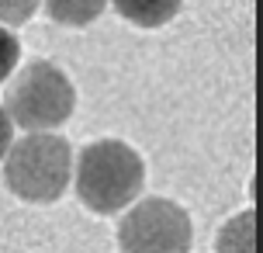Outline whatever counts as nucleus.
<instances>
[{
	"label": "nucleus",
	"mask_w": 263,
	"mask_h": 253,
	"mask_svg": "<svg viewBox=\"0 0 263 253\" xmlns=\"http://www.w3.org/2000/svg\"><path fill=\"white\" fill-rule=\"evenodd\" d=\"M14 142V125L11 118H7V111H4V104H0V160L7 156V149H11Z\"/></svg>",
	"instance_id": "10"
},
{
	"label": "nucleus",
	"mask_w": 263,
	"mask_h": 253,
	"mask_svg": "<svg viewBox=\"0 0 263 253\" xmlns=\"http://www.w3.org/2000/svg\"><path fill=\"white\" fill-rule=\"evenodd\" d=\"M73 177V149L55 132H28L4 156V184L21 201L52 205Z\"/></svg>",
	"instance_id": "2"
},
{
	"label": "nucleus",
	"mask_w": 263,
	"mask_h": 253,
	"mask_svg": "<svg viewBox=\"0 0 263 253\" xmlns=\"http://www.w3.org/2000/svg\"><path fill=\"white\" fill-rule=\"evenodd\" d=\"M17 59H21V42L0 25V83L17 69Z\"/></svg>",
	"instance_id": "8"
},
{
	"label": "nucleus",
	"mask_w": 263,
	"mask_h": 253,
	"mask_svg": "<svg viewBox=\"0 0 263 253\" xmlns=\"http://www.w3.org/2000/svg\"><path fill=\"white\" fill-rule=\"evenodd\" d=\"M115 11L139 28H159L180 14L184 0H111Z\"/></svg>",
	"instance_id": "5"
},
{
	"label": "nucleus",
	"mask_w": 263,
	"mask_h": 253,
	"mask_svg": "<svg viewBox=\"0 0 263 253\" xmlns=\"http://www.w3.org/2000/svg\"><path fill=\"white\" fill-rule=\"evenodd\" d=\"M42 0H0V25H25Z\"/></svg>",
	"instance_id": "9"
},
{
	"label": "nucleus",
	"mask_w": 263,
	"mask_h": 253,
	"mask_svg": "<svg viewBox=\"0 0 263 253\" xmlns=\"http://www.w3.org/2000/svg\"><path fill=\"white\" fill-rule=\"evenodd\" d=\"M73 107H77V91L69 77L52 63H28L4 97V111L11 125H21L28 132L59 129L73 115Z\"/></svg>",
	"instance_id": "3"
},
{
	"label": "nucleus",
	"mask_w": 263,
	"mask_h": 253,
	"mask_svg": "<svg viewBox=\"0 0 263 253\" xmlns=\"http://www.w3.org/2000/svg\"><path fill=\"white\" fill-rule=\"evenodd\" d=\"M104 7H107V0H45L49 17L69 28H83L90 21H97L104 14Z\"/></svg>",
	"instance_id": "6"
},
{
	"label": "nucleus",
	"mask_w": 263,
	"mask_h": 253,
	"mask_svg": "<svg viewBox=\"0 0 263 253\" xmlns=\"http://www.w3.org/2000/svg\"><path fill=\"white\" fill-rule=\"evenodd\" d=\"M145 163L132 146L118 139H101L80 153L77 160V194L80 201L101 215L128 208L142 194Z\"/></svg>",
	"instance_id": "1"
},
{
	"label": "nucleus",
	"mask_w": 263,
	"mask_h": 253,
	"mask_svg": "<svg viewBox=\"0 0 263 253\" xmlns=\"http://www.w3.org/2000/svg\"><path fill=\"white\" fill-rule=\"evenodd\" d=\"M253 222H256L253 212H242L236 219H229L225 229L218 232V253H256V243H253L256 229H253Z\"/></svg>",
	"instance_id": "7"
},
{
	"label": "nucleus",
	"mask_w": 263,
	"mask_h": 253,
	"mask_svg": "<svg viewBox=\"0 0 263 253\" xmlns=\"http://www.w3.org/2000/svg\"><path fill=\"white\" fill-rule=\"evenodd\" d=\"M191 243V215L170 198L135 201L118 226L121 253H187Z\"/></svg>",
	"instance_id": "4"
}]
</instances>
